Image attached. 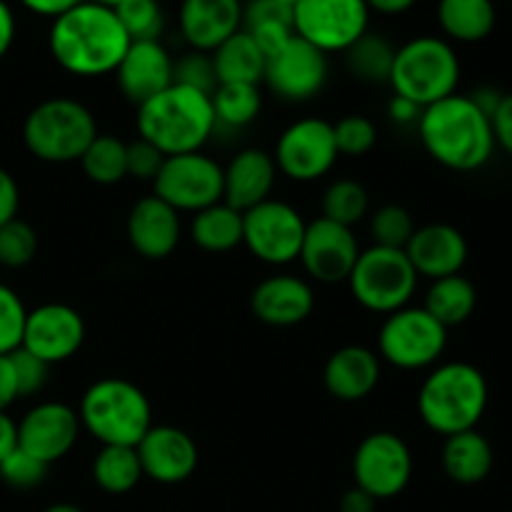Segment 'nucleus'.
<instances>
[{
    "label": "nucleus",
    "instance_id": "2",
    "mask_svg": "<svg viewBox=\"0 0 512 512\" xmlns=\"http://www.w3.org/2000/svg\"><path fill=\"white\" fill-rule=\"evenodd\" d=\"M418 135L430 158L455 173H475L485 168L495 153L490 118L470 95L453 93L423 108Z\"/></svg>",
    "mask_w": 512,
    "mask_h": 512
},
{
    "label": "nucleus",
    "instance_id": "44",
    "mask_svg": "<svg viewBox=\"0 0 512 512\" xmlns=\"http://www.w3.org/2000/svg\"><path fill=\"white\" fill-rule=\"evenodd\" d=\"M10 363H13L15 380H18V395L20 398H28V395L40 393L48 383L50 365L43 363L40 358H35L28 350L18 348L10 353Z\"/></svg>",
    "mask_w": 512,
    "mask_h": 512
},
{
    "label": "nucleus",
    "instance_id": "11",
    "mask_svg": "<svg viewBox=\"0 0 512 512\" xmlns=\"http://www.w3.org/2000/svg\"><path fill=\"white\" fill-rule=\"evenodd\" d=\"M365 0H300L293 8V30L305 43L328 53H345L368 33Z\"/></svg>",
    "mask_w": 512,
    "mask_h": 512
},
{
    "label": "nucleus",
    "instance_id": "48",
    "mask_svg": "<svg viewBox=\"0 0 512 512\" xmlns=\"http://www.w3.org/2000/svg\"><path fill=\"white\" fill-rule=\"evenodd\" d=\"M490 128H493L495 148L512 155V93H503L498 108L490 115Z\"/></svg>",
    "mask_w": 512,
    "mask_h": 512
},
{
    "label": "nucleus",
    "instance_id": "20",
    "mask_svg": "<svg viewBox=\"0 0 512 512\" xmlns=\"http://www.w3.org/2000/svg\"><path fill=\"white\" fill-rule=\"evenodd\" d=\"M173 65L168 48L160 40H135L115 68V80L130 105L140 108L173 85Z\"/></svg>",
    "mask_w": 512,
    "mask_h": 512
},
{
    "label": "nucleus",
    "instance_id": "56",
    "mask_svg": "<svg viewBox=\"0 0 512 512\" xmlns=\"http://www.w3.org/2000/svg\"><path fill=\"white\" fill-rule=\"evenodd\" d=\"M418 0H365V5L370 8V13L380 15H403L410 8H415Z\"/></svg>",
    "mask_w": 512,
    "mask_h": 512
},
{
    "label": "nucleus",
    "instance_id": "27",
    "mask_svg": "<svg viewBox=\"0 0 512 512\" xmlns=\"http://www.w3.org/2000/svg\"><path fill=\"white\" fill-rule=\"evenodd\" d=\"M443 470L453 483L458 485H478L490 475L495 463V453L490 440L483 433L465 430V433L450 435L445 438L443 453Z\"/></svg>",
    "mask_w": 512,
    "mask_h": 512
},
{
    "label": "nucleus",
    "instance_id": "46",
    "mask_svg": "<svg viewBox=\"0 0 512 512\" xmlns=\"http://www.w3.org/2000/svg\"><path fill=\"white\" fill-rule=\"evenodd\" d=\"M248 33L253 35V40L258 43V48L263 50L265 58H273L275 53H280V50L293 40L295 30H293V23H285V20H270V23L253 25V28H248Z\"/></svg>",
    "mask_w": 512,
    "mask_h": 512
},
{
    "label": "nucleus",
    "instance_id": "51",
    "mask_svg": "<svg viewBox=\"0 0 512 512\" xmlns=\"http://www.w3.org/2000/svg\"><path fill=\"white\" fill-rule=\"evenodd\" d=\"M23 8H28L30 13L43 15V18H58V15L68 13L70 8H75L83 0H18Z\"/></svg>",
    "mask_w": 512,
    "mask_h": 512
},
{
    "label": "nucleus",
    "instance_id": "4",
    "mask_svg": "<svg viewBox=\"0 0 512 512\" xmlns=\"http://www.w3.org/2000/svg\"><path fill=\"white\" fill-rule=\"evenodd\" d=\"M488 400L490 388L483 370L453 360L433 368L423 380L418 390V413L433 433L450 438L478 428Z\"/></svg>",
    "mask_w": 512,
    "mask_h": 512
},
{
    "label": "nucleus",
    "instance_id": "49",
    "mask_svg": "<svg viewBox=\"0 0 512 512\" xmlns=\"http://www.w3.org/2000/svg\"><path fill=\"white\" fill-rule=\"evenodd\" d=\"M18 208H20L18 183H15V178L8 173V170L0 168V225L18 218Z\"/></svg>",
    "mask_w": 512,
    "mask_h": 512
},
{
    "label": "nucleus",
    "instance_id": "33",
    "mask_svg": "<svg viewBox=\"0 0 512 512\" xmlns=\"http://www.w3.org/2000/svg\"><path fill=\"white\" fill-rule=\"evenodd\" d=\"M345 68L353 78L368 85H383L390 80V70H393L395 48L390 45L388 38L378 33H365L363 38L355 40L348 50H345Z\"/></svg>",
    "mask_w": 512,
    "mask_h": 512
},
{
    "label": "nucleus",
    "instance_id": "6",
    "mask_svg": "<svg viewBox=\"0 0 512 512\" xmlns=\"http://www.w3.org/2000/svg\"><path fill=\"white\" fill-rule=\"evenodd\" d=\"M460 58L453 43L435 35H418L395 48L388 85L395 95L420 110L458 93Z\"/></svg>",
    "mask_w": 512,
    "mask_h": 512
},
{
    "label": "nucleus",
    "instance_id": "58",
    "mask_svg": "<svg viewBox=\"0 0 512 512\" xmlns=\"http://www.w3.org/2000/svg\"><path fill=\"white\" fill-rule=\"evenodd\" d=\"M43 512H83L78 505H70V503H55L50 508H45Z\"/></svg>",
    "mask_w": 512,
    "mask_h": 512
},
{
    "label": "nucleus",
    "instance_id": "40",
    "mask_svg": "<svg viewBox=\"0 0 512 512\" xmlns=\"http://www.w3.org/2000/svg\"><path fill=\"white\" fill-rule=\"evenodd\" d=\"M333 133L338 153L348 155V158L368 155L378 143V128L365 115H345L333 125Z\"/></svg>",
    "mask_w": 512,
    "mask_h": 512
},
{
    "label": "nucleus",
    "instance_id": "38",
    "mask_svg": "<svg viewBox=\"0 0 512 512\" xmlns=\"http://www.w3.org/2000/svg\"><path fill=\"white\" fill-rule=\"evenodd\" d=\"M115 15L128 33L130 43L158 40L165 28V15L158 0H125L120 8H115Z\"/></svg>",
    "mask_w": 512,
    "mask_h": 512
},
{
    "label": "nucleus",
    "instance_id": "43",
    "mask_svg": "<svg viewBox=\"0 0 512 512\" xmlns=\"http://www.w3.org/2000/svg\"><path fill=\"white\" fill-rule=\"evenodd\" d=\"M173 83L188 85V88L203 90V93L213 95V90L218 88V78H215L210 53L190 50V53L180 55L173 65Z\"/></svg>",
    "mask_w": 512,
    "mask_h": 512
},
{
    "label": "nucleus",
    "instance_id": "8",
    "mask_svg": "<svg viewBox=\"0 0 512 512\" xmlns=\"http://www.w3.org/2000/svg\"><path fill=\"white\" fill-rule=\"evenodd\" d=\"M418 280L405 250L370 245L368 250H360L348 285L353 298L365 310L390 315L410 305V298L418 290Z\"/></svg>",
    "mask_w": 512,
    "mask_h": 512
},
{
    "label": "nucleus",
    "instance_id": "31",
    "mask_svg": "<svg viewBox=\"0 0 512 512\" xmlns=\"http://www.w3.org/2000/svg\"><path fill=\"white\" fill-rule=\"evenodd\" d=\"M475 305H478V290L463 273H458L450 278L433 280L423 308L450 330L455 325H463L475 313Z\"/></svg>",
    "mask_w": 512,
    "mask_h": 512
},
{
    "label": "nucleus",
    "instance_id": "28",
    "mask_svg": "<svg viewBox=\"0 0 512 512\" xmlns=\"http://www.w3.org/2000/svg\"><path fill=\"white\" fill-rule=\"evenodd\" d=\"M210 58H213L218 83H263L268 58H265L263 50L258 48V43H255L248 30L240 28L238 33L230 35L225 43H220L210 53Z\"/></svg>",
    "mask_w": 512,
    "mask_h": 512
},
{
    "label": "nucleus",
    "instance_id": "22",
    "mask_svg": "<svg viewBox=\"0 0 512 512\" xmlns=\"http://www.w3.org/2000/svg\"><path fill=\"white\" fill-rule=\"evenodd\" d=\"M403 250L418 278H450V275H458L468 263V240L455 225L448 223L415 228Z\"/></svg>",
    "mask_w": 512,
    "mask_h": 512
},
{
    "label": "nucleus",
    "instance_id": "37",
    "mask_svg": "<svg viewBox=\"0 0 512 512\" xmlns=\"http://www.w3.org/2000/svg\"><path fill=\"white\" fill-rule=\"evenodd\" d=\"M368 230L370 238H373V245L403 250L408 245L410 235L415 233V220L403 205L388 203L380 205L375 213H370Z\"/></svg>",
    "mask_w": 512,
    "mask_h": 512
},
{
    "label": "nucleus",
    "instance_id": "7",
    "mask_svg": "<svg viewBox=\"0 0 512 512\" xmlns=\"http://www.w3.org/2000/svg\"><path fill=\"white\" fill-rule=\"evenodd\" d=\"M98 138L95 115L75 98H48L35 105L23 123V143L33 158L63 165L83 158Z\"/></svg>",
    "mask_w": 512,
    "mask_h": 512
},
{
    "label": "nucleus",
    "instance_id": "39",
    "mask_svg": "<svg viewBox=\"0 0 512 512\" xmlns=\"http://www.w3.org/2000/svg\"><path fill=\"white\" fill-rule=\"evenodd\" d=\"M38 253V233L25 220L13 218L0 225V265L10 270L25 268Z\"/></svg>",
    "mask_w": 512,
    "mask_h": 512
},
{
    "label": "nucleus",
    "instance_id": "23",
    "mask_svg": "<svg viewBox=\"0 0 512 512\" xmlns=\"http://www.w3.org/2000/svg\"><path fill=\"white\" fill-rule=\"evenodd\" d=\"M180 213L155 195L140 198L125 220L128 243L140 258L165 260L180 243Z\"/></svg>",
    "mask_w": 512,
    "mask_h": 512
},
{
    "label": "nucleus",
    "instance_id": "30",
    "mask_svg": "<svg viewBox=\"0 0 512 512\" xmlns=\"http://www.w3.org/2000/svg\"><path fill=\"white\" fill-rule=\"evenodd\" d=\"M190 238L205 253H230L243 245V213L223 200L198 210L190 223Z\"/></svg>",
    "mask_w": 512,
    "mask_h": 512
},
{
    "label": "nucleus",
    "instance_id": "18",
    "mask_svg": "<svg viewBox=\"0 0 512 512\" xmlns=\"http://www.w3.org/2000/svg\"><path fill=\"white\" fill-rule=\"evenodd\" d=\"M78 410L65 403H40L25 413L18 423V448L38 458L40 463L53 465L75 448L80 438Z\"/></svg>",
    "mask_w": 512,
    "mask_h": 512
},
{
    "label": "nucleus",
    "instance_id": "13",
    "mask_svg": "<svg viewBox=\"0 0 512 512\" xmlns=\"http://www.w3.org/2000/svg\"><path fill=\"white\" fill-rule=\"evenodd\" d=\"M333 123L323 118H303L290 123L275 143V168L295 183L325 178L338 163Z\"/></svg>",
    "mask_w": 512,
    "mask_h": 512
},
{
    "label": "nucleus",
    "instance_id": "60",
    "mask_svg": "<svg viewBox=\"0 0 512 512\" xmlns=\"http://www.w3.org/2000/svg\"><path fill=\"white\" fill-rule=\"evenodd\" d=\"M275 3H280V5H285V8H290V10H293L295 5L300 3V0H275Z\"/></svg>",
    "mask_w": 512,
    "mask_h": 512
},
{
    "label": "nucleus",
    "instance_id": "15",
    "mask_svg": "<svg viewBox=\"0 0 512 512\" xmlns=\"http://www.w3.org/2000/svg\"><path fill=\"white\" fill-rule=\"evenodd\" d=\"M358 255L360 243L353 228H345V225H338L320 215L305 228L298 260L315 283L335 285L348 283Z\"/></svg>",
    "mask_w": 512,
    "mask_h": 512
},
{
    "label": "nucleus",
    "instance_id": "53",
    "mask_svg": "<svg viewBox=\"0 0 512 512\" xmlns=\"http://www.w3.org/2000/svg\"><path fill=\"white\" fill-rule=\"evenodd\" d=\"M375 508H378V500L360 490L358 485L340 498V512H375Z\"/></svg>",
    "mask_w": 512,
    "mask_h": 512
},
{
    "label": "nucleus",
    "instance_id": "35",
    "mask_svg": "<svg viewBox=\"0 0 512 512\" xmlns=\"http://www.w3.org/2000/svg\"><path fill=\"white\" fill-rule=\"evenodd\" d=\"M85 178L95 185H115L128 178V143L118 135H100L78 160Z\"/></svg>",
    "mask_w": 512,
    "mask_h": 512
},
{
    "label": "nucleus",
    "instance_id": "1",
    "mask_svg": "<svg viewBox=\"0 0 512 512\" xmlns=\"http://www.w3.org/2000/svg\"><path fill=\"white\" fill-rule=\"evenodd\" d=\"M130 38L115 10L83 0L50 25L48 48L55 63L78 78L115 73Z\"/></svg>",
    "mask_w": 512,
    "mask_h": 512
},
{
    "label": "nucleus",
    "instance_id": "9",
    "mask_svg": "<svg viewBox=\"0 0 512 512\" xmlns=\"http://www.w3.org/2000/svg\"><path fill=\"white\" fill-rule=\"evenodd\" d=\"M448 348V328L420 305L385 315L378 333V358L400 370L433 368Z\"/></svg>",
    "mask_w": 512,
    "mask_h": 512
},
{
    "label": "nucleus",
    "instance_id": "59",
    "mask_svg": "<svg viewBox=\"0 0 512 512\" xmlns=\"http://www.w3.org/2000/svg\"><path fill=\"white\" fill-rule=\"evenodd\" d=\"M90 3H98V5H103V8L115 10V8H120V5H123L125 0H90Z\"/></svg>",
    "mask_w": 512,
    "mask_h": 512
},
{
    "label": "nucleus",
    "instance_id": "52",
    "mask_svg": "<svg viewBox=\"0 0 512 512\" xmlns=\"http://www.w3.org/2000/svg\"><path fill=\"white\" fill-rule=\"evenodd\" d=\"M420 113H423V110L415 103H410V100L400 98V95H393V98H390L388 118L393 120L395 125H418Z\"/></svg>",
    "mask_w": 512,
    "mask_h": 512
},
{
    "label": "nucleus",
    "instance_id": "42",
    "mask_svg": "<svg viewBox=\"0 0 512 512\" xmlns=\"http://www.w3.org/2000/svg\"><path fill=\"white\" fill-rule=\"evenodd\" d=\"M50 465L40 463L38 458L28 455L25 450L15 448L8 458L0 463V480L13 490H33L48 475Z\"/></svg>",
    "mask_w": 512,
    "mask_h": 512
},
{
    "label": "nucleus",
    "instance_id": "50",
    "mask_svg": "<svg viewBox=\"0 0 512 512\" xmlns=\"http://www.w3.org/2000/svg\"><path fill=\"white\" fill-rule=\"evenodd\" d=\"M18 398V380H15L10 355H0V413H5Z\"/></svg>",
    "mask_w": 512,
    "mask_h": 512
},
{
    "label": "nucleus",
    "instance_id": "24",
    "mask_svg": "<svg viewBox=\"0 0 512 512\" xmlns=\"http://www.w3.org/2000/svg\"><path fill=\"white\" fill-rule=\"evenodd\" d=\"M178 28L190 50L213 53L243 28V0H183Z\"/></svg>",
    "mask_w": 512,
    "mask_h": 512
},
{
    "label": "nucleus",
    "instance_id": "3",
    "mask_svg": "<svg viewBox=\"0 0 512 512\" xmlns=\"http://www.w3.org/2000/svg\"><path fill=\"white\" fill-rule=\"evenodd\" d=\"M140 138L168 155L198 153L215 133L213 100L203 90L173 83L138 108Z\"/></svg>",
    "mask_w": 512,
    "mask_h": 512
},
{
    "label": "nucleus",
    "instance_id": "29",
    "mask_svg": "<svg viewBox=\"0 0 512 512\" xmlns=\"http://www.w3.org/2000/svg\"><path fill=\"white\" fill-rule=\"evenodd\" d=\"M498 23L493 0H438V25L445 40L480 43Z\"/></svg>",
    "mask_w": 512,
    "mask_h": 512
},
{
    "label": "nucleus",
    "instance_id": "47",
    "mask_svg": "<svg viewBox=\"0 0 512 512\" xmlns=\"http://www.w3.org/2000/svg\"><path fill=\"white\" fill-rule=\"evenodd\" d=\"M270 20H285V23H293V10L275 3V0H248V3H243L245 30L260 23H270Z\"/></svg>",
    "mask_w": 512,
    "mask_h": 512
},
{
    "label": "nucleus",
    "instance_id": "25",
    "mask_svg": "<svg viewBox=\"0 0 512 512\" xmlns=\"http://www.w3.org/2000/svg\"><path fill=\"white\" fill-rule=\"evenodd\" d=\"M275 175L273 155L260 148L240 150L223 168V203L240 213L265 203L275 188Z\"/></svg>",
    "mask_w": 512,
    "mask_h": 512
},
{
    "label": "nucleus",
    "instance_id": "12",
    "mask_svg": "<svg viewBox=\"0 0 512 512\" xmlns=\"http://www.w3.org/2000/svg\"><path fill=\"white\" fill-rule=\"evenodd\" d=\"M305 228L300 210L285 200L268 198L243 213V245L265 265H290L298 260Z\"/></svg>",
    "mask_w": 512,
    "mask_h": 512
},
{
    "label": "nucleus",
    "instance_id": "41",
    "mask_svg": "<svg viewBox=\"0 0 512 512\" xmlns=\"http://www.w3.org/2000/svg\"><path fill=\"white\" fill-rule=\"evenodd\" d=\"M25 318H28V310H25L20 295L0 283V355H10L20 348Z\"/></svg>",
    "mask_w": 512,
    "mask_h": 512
},
{
    "label": "nucleus",
    "instance_id": "57",
    "mask_svg": "<svg viewBox=\"0 0 512 512\" xmlns=\"http://www.w3.org/2000/svg\"><path fill=\"white\" fill-rule=\"evenodd\" d=\"M470 98H473V103L478 105V108L483 110V113L490 118V115L495 113V108H498L503 93H500V90H495V88H490V85H483V88H478L475 93H470Z\"/></svg>",
    "mask_w": 512,
    "mask_h": 512
},
{
    "label": "nucleus",
    "instance_id": "17",
    "mask_svg": "<svg viewBox=\"0 0 512 512\" xmlns=\"http://www.w3.org/2000/svg\"><path fill=\"white\" fill-rule=\"evenodd\" d=\"M85 343L83 315L65 303H45L28 310L20 348L43 363L55 365L73 358Z\"/></svg>",
    "mask_w": 512,
    "mask_h": 512
},
{
    "label": "nucleus",
    "instance_id": "5",
    "mask_svg": "<svg viewBox=\"0 0 512 512\" xmlns=\"http://www.w3.org/2000/svg\"><path fill=\"white\" fill-rule=\"evenodd\" d=\"M80 425L100 445H135L153 428V408L143 390L125 378H100L80 398Z\"/></svg>",
    "mask_w": 512,
    "mask_h": 512
},
{
    "label": "nucleus",
    "instance_id": "34",
    "mask_svg": "<svg viewBox=\"0 0 512 512\" xmlns=\"http://www.w3.org/2000/svg\"><path fill=\"white\" fill-rule=\"evenodd\" d=\"M210 100H213L215 123L230 130L248 128L263 108L260 88L250 83H218Z\"/></svg>",
    "mask_w": 512,
    "mask_h": 512
},
{
    "label": "nucleus",
    "instance_id": "19",
    "mask_svg": "<svg viewBox=\"0 0 512 512\" xmlns=\"http://www.w3.org/2000/svg\"><path fill=\"white\" fill-rule=\"evenodd\" d=\"M135 453L140 458L143 478L163 485L185 483L200 460L195 440L173 425H153L135 445Z\"/></svg>",
    "mask_w": 512,
    "mask_h": 512
},
{
    "label": "nucleus",
    "instance_id": "16",
    "mask_svg": "<svg viewBox=\"0 0 512 512\" xmlns=\"http://www.w3.org/2000/svg\"><path fill=\"white\" fill-rule=\"evenodd\" d=\"M263 83L285 103H305L328 83V55L293 35L265 65Z\"/></svg>",
    "mask_w": 512,
    "mask_h": 512
},
{
    "label": "nucleus",
    "instance_id": "36",
    "mask_svg": "<svg viewBox=\"0 0 512 512\" xmlns=\"http://www.w3.org/2000/svg\"><path fill=\"white\" fill-rule=\"evenodd\" d=\"M370 215V195L358 180H333L323 193V218L353 228Z\"/></svg>",
    "mask_w": 512,
    "mask_h": 512
},
{
    "label": "nucleus",
    "instance_id": "21",
    "mask_svg": "<svg viewBox=\"0 0 512 512\" xmlns=\"http://www.w3.org/2000/svg\"><path fill=\"white\" fill-rule=\"evenodd\" d=\"M250 310L255 318L273 328H293L305 323L315 310L313 285L290 273L260 280L250 293Z\"/></svg>",
    "mask_w": 512,
    "mask_h": 512
},
{
    "label": "nucleus",
    "instance_id": "14",
    "mask_svg": "<svg viewBox=\"0 0 512 512\" xmlns=\"http://www.w3.org/2000/svg\"><path fill=\"white\" fill-rule=\"evenodd\" d=\"M353 478L375 500H390L413 478V453L400 435L378 430L360 440L353 455Z\"/></svg>",
    "mask_w": 512,
    "mask_h": 512
},
{
    "label": "nucleus",
    "instance_id": "32",
    "mask_svg": "<svg viewBox=\"0 0 512 512\" xmlns=\"http://www.w3.org/2000/svg\"><path fill=\"white\" fill-rule=\"evenodd\" d=\"M93 480L103 493L125 495L143 480V468L135 448L103 445L93 460Z\"/></svg>",
    "mask_w": 512,
    "mask_h": 512
},
{
    "label": "nucleus",
    "instance_id": "26",
    "mask_svg": "<svg viewBox=\"0 0 512 512\" xmlns=\"http://www.w3.org/2000/svg\"><path fill=\"white\" fill-rule=\"evenodd\" d=\"M325 390L340 403L365 400L380 383V358L365 345H345L328 358L323 368Z\"/></svg>",
    "mask_w": 512,
    "mask_h": 512
},
{
    "label": "nucleus",
    "instance_id": "10",
    "mask_svg": "<svg viewBox=\"0 0 512 512\" xmlns=\"http://www.w3.org/2000/svg\"><path fill=\"white\" fill-rule=\"evenodd\" d=\"M155 198L178 213H198L223 200V165L198 153L168 155L153 180Z\"/></svg>",
    "mask_w": 512,
    "mask_h": 512
},
{
    "label": "nucleus",
    "instance_id": "45",
    "mask_svg": "<svg viewBox=\"0 0 512 512\" xmlns=\"http://www.w3.org/2000/svg\"><path fill=\"white\" fill-rule=\"evenodd\" d=\"M165 155L148 140L138 138L128 143V175L135 180H155V175L163 168Z\"/></svg>",
    "mask_w": 512,
    "mask_h": 512
},
{
    "label": "nucleus",
    "instance_id": "54",
    "mask_svg": "<svg viewBox=\"0 0 512 512\" xmlns=\"http://www.w3.org/2000/svg\"><path fill=\"white\" fill-rule=\"evenodd\" d=\"M15 40V15L10 10V5L5 0H0V60L5 58V53L10 50Z\"/></svg>",
    "mask_w": 512,
    "mask_h": 512
},
{
    "label": "nucleus",
    "instance_id": "55",
    "mask_svg": "<svg viewBox=\"0 0 512 512\" xmlns=\"http://www.w3.org/2000/svg\"><path fill=\"white\" fill-rule=\"evenodd\" d=\"M18 448V425L8 413H0V463Z\"/></svg>",
    "mask_w": 512,
    "mask_h": 512
}]
</instances>
